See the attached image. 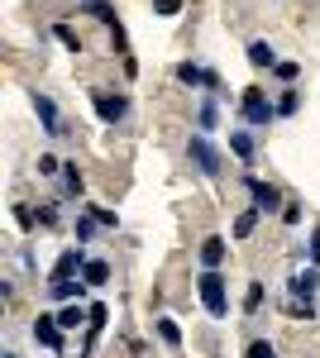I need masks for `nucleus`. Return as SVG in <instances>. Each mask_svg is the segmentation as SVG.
<instances>
[{
    "mask_svg": "<svg viewBox=\"0 0 320 358\" xmlns=\"http://www.w3.org/2000/svg\"><path fill=\"white\" fill-rule=\"evenodd\" d=\"M196 292H201V306L211 310L215 320L230 315V287H225V277H220V273H201V277H196Z\"/></svg>",
    "mask_w": 320,
    "mask_h": 358,
    "instance_id": "1",
    "label": "nucleus"
},
{
    "mask_svg": "<svg viewBox=\"0 0 320 358\" xmlns=\"http://www.w3.org/2000/svg\"><path fill=\"white\" fill-rule=\"evenodd\" d=\"M239 115L253 124V129H263V124H272V115H277V106L267 101V91H258V86H249L239 101Z\"/></svg>",
    "mask_w": 320,
    "mask_h": 358,
    "instance_id": "2",
    "label": "nucleus"
},
{
    "mask_svg": "<svg viewBox=\"0 0 320 358\" xmlns=\"http://www.w3.org/2000/svg\"><path fill=\"white\" fill-rule=\"evenodd\" d=\"M187 153H191V163L201 167L206 177H220V153L211 148V138H206V134H191L187 138Z\"/></svg>",
    "mask_w": 320,
    "mask_h": 358,
    "instance_id": "3",
    "label": "nucleus"
},
{
    "mask_svg": "<svg viewBox=\"0 0 320 358\" xmlns=\"http://www.w3.org/2000/svg\"><path fill=\"white\" fill-rule=\"evenodd\" d=\"M34 115H39V124H43V134H72L67 124H62V115H57V106L43 96V91H34Z\"/></svg>",
    "mask_w": 320,
    "mask_h": 358,
    "instance_id": "4",
    "label": "nucleus"
},
{
    "mask_svg": "<svg viewBox=\"0 0 320 358\" xmlns=\"http://www.w3.org/2000/svg\"><path fill=\"white\" fill-rule=\"evenodd\" d=\"M91 106H96V115H101L106 124H120V120L130 115V101H125V96H110V91H91Z\"/></svg>",
    "mask_w": 320,
    "mask_h": 358,
    "instance_id": "5",
    "label": "nucleus"
},
{
    "mask_svg": "<svg viewBox=\"0 0 320 358\" xmlns=\"http://www.w3.org/2000/svg\"><path fill=\"white\" fill-rule=\"evenodd\" d=\"M34 344H43V349H53V354L67 349V344H62V325H57V315H39V320H34Z\"/></svg>",
    "mask_w": 320,
    "mask_h": 358,
    "instance_id": "6",
    "label": "nucleus"
},
{
    "mask_svg": "<svg viewBox=\"0 0 320 358\" xmlns=\"http://www.w3.org/2000/svg\"><path fill=\"white\" fill-rule=\"evenodd\" d=\"M86 263H91V258H86V248H81V244L67 248V253L57 258V268H53V277H48V287H53V282H72V273H81Z\"/></svg>",
    "mask_w": 320,
    "mask_h": 358,
    "instance_id": "7",
    "label": "nucleus"
},
{
    "mask_svg": "<svg viewBox=\"0 0 320 358\" xmlns=\"http://www.w3.org/2000/svg\"><path fill=\"white\" fill-rule=\"evenodd\" d=\"M249 196H253V210H277L282 206V192L277 187H267V182H258V177H249Z\"/></svg>",
    "mask_w": 320,
    "mask_h": 358,
    "instance_id": "8",
    "label": "nucleus"
},
{
    "mask_svg": "<svg viewBox=\"0 0 320 358\" xmlns=\"http://www.w3.org/2000/svg\"><path fill=\"white\" fill-rule=\"evenodd\" d=\"M177 82H182V86H206V91H220V77H215V72H206V67H196V62H182V67H177Z\"/></svg>",
    "mask_w": 320,
    "mask_h": 358,
    "instance_id": "9",
    "label": "nucleus"
},
{
    "mask_svg": "<svg viewBox=\"0 0 320 358\" xmlns=\"http://www.w3.org/2000/svg\"><path fill=\"white\" fill-rule=\"evenodd\" d=\"M225 253H230V248H225V239H220V234L201 239V268H206V273H215V268L225 263Z\"/></svg>",
    "mask_w": 320,
    "mask_h": 358,
    "instance_id": "10",
    "label": "nucleus"
},
{
    "mask_svg": "<svg viewBox=\"0 0 320 358\" xmlns=\"http://www.w3.org/2000/svg\"><path fill=\"white\" fill-rule=\"evenodd\" d=\"M316 287H320V273H316V268H306V273L292 277V296H296V301H311V296H316Z\"/></svg>",
    "mask_w": 320,
    "mask_h": 358,
    "instance_id": "11",
    "label": "nucleus"
},
{
    "mask_svg": "<svg viewBox=\"0 0 320 358\" xmlns=\"http://www.w3.org/2000/svg\"><path fill=\"white\" fill-rule=\"evenodd\" d=\"M81 282H86V287H106V282H110V263H101V258H91V263L81 268Z\"/></svg>",
    "mask_w": 320,
    "mask_h": 358,
    "instance_id": "12",
    "label": "nucleus"
},
{
    "mask_svg": "<svg viewBox=\"0 0 320 358\" xmlns=\"http://www.w3.org/2000/svg\"><path fill=\"white\" fill-rule=\"evenodd\" d=\"M249 62H253V67H277V53H272V43L253 38V43H249Z\"/></svg>",
    "mask_w": 320,
    "mask_h": 358,
    "instance_id": "13",
    "label": "nucleus"
},
{
    "mask_svg": "<svg viewBox=\"0 0 320 358\" xmlns=\"http://www.w3.org/2000/svg\"><path fill=\"white\" fill-rule=\"evenodd\" d=\"M158 334L167 349H182V330H177V320H167V315H158Z\"/></svg>",
    "mask_w": 320,
    "mask_h": 358,
    "instance_id": "14",
    "label": "nucleus"
},
{
    "mask_svg": "<svg viewBox=\"0 0 320 358\" xmlns=\"http://www.w3.org/2000/svg\"><path fill=\"white\" fill-rule=\"evenodd\" d=\"M62 192H67V196H81V192H86V182H81L77 163H67V172H62Z\"/></svg>",
    "mask_w": 320,
    "mask_h": 358,
    "instance_id": "15",
    "label": "nucleus"
},
{
    "mask_svg": "<svg viewBox=\"0 0 320 358\" xmlns=\"http://www.w3.org/2000/svg\"><path fill=\"white\" fill-rule=\"evenodd\" d=\"M81 320H91V310H81V306H67V310L57 315V325H62V330H77Z\"/></svg>",
    "mask_w": 320,
    "mask_h": 358,
    "instance_id": "16",
    "label": "nucleus"
},
{
    "mask_svg": "<svg viewBox=\"0 0 320 358\" xmlns=\"http://www.w3.org/2000/svg\"><path fill=\"white\" fill-rule=\"evenodd\" d=\"M258 215H263V210H244L239 220H235V239H249V234H253V224H258Z\"/></svg>",
    "mask_w": 320,
    "mask_h": 358,
    "instance_id": "17",
    "label": "nucleus"
},
{
    "mask_svg": "<svg viewBox=\"0 0 320 358\" xmlns=\"http://www.w3.org/2000/svg\"><path fill=\"white\" fill-rule=\"evenodd\" d=\"M48 296H53V301H67V296H81V282H53V287H48Z\"/></svg>",
    "mask_w": 320,
    "mask_h": 358,
    "instance_id": "18",
    "label": "nucleus"
},
{
    "mask_svg": "<svg viewBox=\"0 0 320 358\" xmlns=\"http://www.w3.org/2000/svg\"><path fill=\"white\" fill-rule=\"evenodd\" d=\"M86 215H91L96 224H106V229H115V224H120V215H115V210H106V206H86Z\"/></svg>",
    "mask_w": 320,
    "mask_h": 358,
    "instance_id": "19",
    "label": "nucleus"
},
{
    "mask_svg": "<svg viewBox=\"0 0 320 358\" xmlns=\"http://www.w3.org/2000/svg\"><path fill=\"white\" fill-rule=\"evenodd\" d=\"M230 148H235V153H239L244 163H249V158H253V138H249V134H230Z\"/></svg>",
    "mask_w": 320,
    "mask_h": 358,
    "instance_id": "20",
    "label": "nucleus"
},
{
    "mask_svg": "<svg viewBox=\"0 0 320 358\" xmlns=\"http://www.w3.org/2000/svg\"><path fill=\"white\" fill-rule=\"evenodd\" d=\"M244 358H277V349H272L267 339H253V344L244 349Z\"/></svg>",
    "mask_w": 320,
    "mask_h": 358,
    "instance_id": "21",
    "label": "nucleus"
},
{
    "mask_svg": "<svg viewBox=\"0 0 320 358\" xmlns=\"http://www.w3.org/2000/svg\"><path fill=\"white\" fill-rule=\"evenodd\" d=\"M258 306H263V282H249V296H244V310L253 315Z\"/></svg>",
    "mask_w": 320,
    "mask_h": 358,
    "instance_id": "22",
    "label": "nucleus"
},
{
    "mask_svg": "<svg viewBox=\"0 0 320 358\" xmlns=\"http://www.w3.org/2000/svg\"><path fill=\"white\" fill-rule=\"evenodd\" d=\"M296 106H301L296 91H282V96H277V115H296Z\"/></svg>",
    "mask_w": 320,
    "mask_h": 358,
    "instance_id": "23",
    "label": "nucleus"
},
{
    "mask_svg": "<svg viewBox=\"0 0 320 358\" xmlns=\"http://www.w3.org/2000/svg\"><path fill=\"white\" fill-rule=\"evenodd\" d=\"M62 167H67V163H57L53 153H43V158H39V177H57Z\"/></svg>",
    "mask_w": 320,
    "mask_h": 358,
    "instance_id": "24",
    "label": "nucleus"
},
{
    "mask_svg": "<svg viewBox=\"0 0 320 358\" xmlns=\"http://www.w3.org/2000/svg\"><path fill=\"white\" fill-rule=\"evenodd\" d=\"M53 34H57V38H62V43H67V48H72V53H81V38H77V34H72V29H67V24H57Z\"/></svg>",
    "mask_w": 320,
    "mask_h": 358,
    "instance_id": "25",
    "label": "nucleus"
},
{
    "mask_svg": "<svg viewBox=\"0 0 320 358\" xmlns=\"http://www.w3.org/2000/svg\"><path fill=\"white\" fill-rule=\"evenodd\" d=\"M292 315L296 320H316V301H292Z\"/></svg>",
    "mask_w": 320,
    "mask_h": 358,
    "instance_id": "26",
    "label": "nucleus"
},
{
    "mask_svg": "<svg viewBox=\"0 0 320 358\" xmlns=\"http://www.w3.org/2000/svg\"><path fill=\"white\" fill-rule=\"evenodd\" d=\"M201 129H215V96L201 106Z\"/></svg>",
    "mask_w": 320,
    "mask_h": 358,
    "instance_id": "27",
    "label": "nucleus"
},
{
    "mask_svg": "<svg viewBox=\"0 0 320 358\" xmlns=\"http://www.w3.org/2000/svg\"><path fill=\"white\" fill-rule=\"evenodd\" d=\"M272 72H277V82H292V77H296V72H301V67H296V62H277Z\"/></svg>",
    "mask_w": 320,
    "mask_h": 358,
    "instance_id": "28",
    "label": "nucleus"
},
{
    "mask_svg": "<svg viewBox=\"0 0 320 358\" xmlns=\"http://www.w3.org/2000/svg\"><path fill=\"white\" fill-rule=\"evenodd\" d=\"M182 10V0H153V15H177Z\"/></svg>",
    "mask_w": 320,
    "mask_h": 358,
    "instance_id": "29",
    "label": "nucleus"
},
{
    "mask_svg": "<svg viewBox=\"0 0 320 358\" xmlns=\"http://www.w3.org/2000/svg\"><path fill=\"white\" fill-rule=\"evenodd\" d=\"M39 224H57V206L48 201V206H39Z\"/></svg>",
    "mask_w": 320,
    "mask_h": 358,
    "instance_id": "30",
    "label": "nucleus"
},
{
    "mask_svg": "<svg viewBox=\"0 0 320 358\" xmlns=\"http://www.w3.org/2000/svg\"><path fill=\"white\" fill-rule=\"evenodd\" d=\"M15 220L25 224V229H34V210H29V206H15Z\"/></svg>",
    "mask_w": 320,
    "mask_h": 358,
    "instance_id": "31",
    "label": "nucleus"
},
{
    "mask_svg": "<svg viewBox=\"0 0 320 358\" xmlns=\"http://www.w3.org/2000/svg\"><path fill=\"white\" fill-rule=\"evenodd\" d=\"M91 229H96V220H91V215H81V220H77V239H91Z\"/></svg>",
    "mask_w": 320,
    "mask_h": 358,
    "instance_id": "32",
    "label": "nucleus"
},
{
    "mask_svg": "<svg viewBox=\"0 0 320 358\" xmlns=\"http://www.w3.org/2000/svg\"><path fill=\"white\" fill-rule=\"evenodd\" d=\"M311 268H320V229H316V239H311Z\"/></svg>",
    "mask_w": 320,
    "mask_h": 358,
    "instance_id": "33",
    "label": "nucleus"
}]
</instances>
